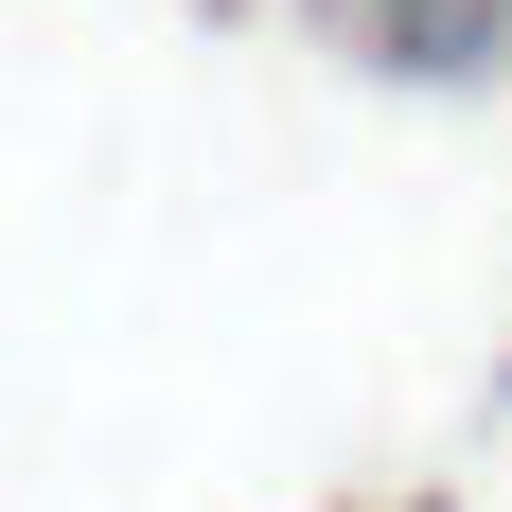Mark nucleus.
Segmentation results:
<instances>
[{"label": "nucleus", "mask_w": 512, "mask_h": 512, "mask_svg": "<svg viewBox=\"0 0 512 512\" xmlns=\"http://www.w3.org/2000/svg\"><path fill=\"white\" fill-rule=\"evenodd\" d=\"M354 53L389 89H495L512 71V0H354Z\"/></svg>", "instance_id": "obj_1"}]
</instances>
